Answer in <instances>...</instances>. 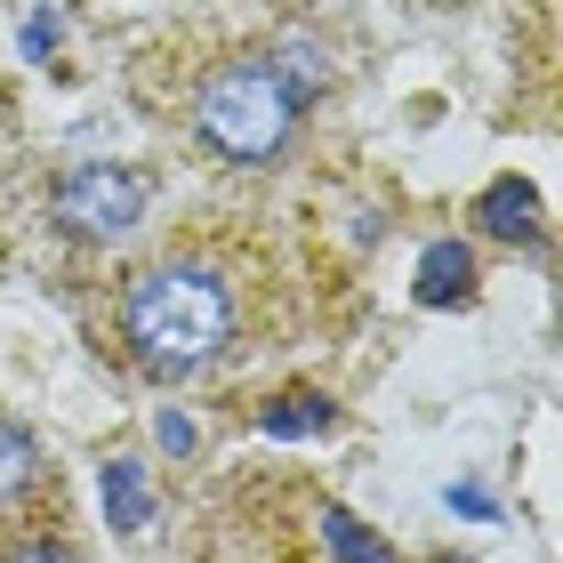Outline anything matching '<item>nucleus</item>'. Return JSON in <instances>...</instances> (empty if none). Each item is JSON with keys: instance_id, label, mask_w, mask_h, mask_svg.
Masks as SVG:
<instances>
[{"instance_id": "obj_4", "label": "nucleus", "mask_w": 563, "mask_h": 563, "mask_svg": "<svg viewBox=\"0 0 563 563\" xmlns=\"http://www.w3.org/2000/svg\"><path fill=\"white\" fill-rule=\"evenodd\" d=\"M467 290H475V258L459 242H434L427 258H419V298L427 306H459Z\"/></svg>"}, {"instance_id": "obj_6", "label": "nucleus", "mask_w": 563, "mask_h": 563, "mask_svg": "<svg viewBox=\"0 0 563 563\" xmlns=\"http://www.w3.org/2000/svg\"><path fill=\"white\" fill-rule=\"evenodd\" d=\"M531 210H540V194H531L523 177H507V186L483 194V225H492L499 242H531Z\"/></svg>"}, {"instance_id": "obj_5", "label": "nucleus", "mask_w": 563, "mask_h": 563, "mask_svg": "<svg viewBox=\"0 0 563 563\" xmlns=\"http://www.w3.org/2000/svg\"><path fill=\"white\" fill-rule=\"evenodd\" d=\"M106 516H113L121 531H145V523H153L145 467H130V459H113V467H106Z\"/></svg>"}, {"instance_id": "obj_3", "label": "nucleus", "mask_w": 563, "mask_h": 563, "mask_svg": "<svg viewBox=\"0 0 563 563\" xmlns=\"http://www.w3.org/2000/svg\"><path fill=\"white\" fill-rule=\"evenodd\" d=\"M145 218V177L137 169H113V162H89L57 186V225L81 242H121L130 225Z\"/></svg>"}, {"instance_id": "obj_8", "label": "nucleus", "mask_w": 563, "mask_h": 563, "mask_svg": "<svg viewBox=\"0 0 563 563\" xmlns=\"http://www.w3.org/2000/svg\"><path fill=\"white\" fill-rule=\"evenodd\" d=\"M322 540H330V555H339V563H395V548L378 540V531H363L346 507H322Z\"/></svg>"}, {"instance_id": "obj_9", "label": "nucleus", "mask_w": 563, "mask_h": 563, "mask_svg": "<svg viewBox=\"0 0 563 563\" xmlns=\"http://www.w3.org/2000/svg\"><path fill=\"white\" fill-rule=\"evenodd\" d=\"M330 427V402L322 395H282L266 411V434H322Z\"/></svg>"}, {"instance_id": "obj_10", "label": "nucleus", "mask_w": 563, "mask_h": 563, "mask_svg": "<svg viewBox=\"0 0 563 563\" xmlns=\"http://www.w3.org/2000/svg\"><path fill=\"white\" fill-rule=\"evenodd\" d=\"M451 507H459V516H492V492H475V483H459V492H451Z\"/></svg>"}, {"instance_id": "obj_1", "label": "nucleus", "mask_w": 563, "mask_h": 563, "mask_svg": "<svg viewBox=\"0 0 563 563\" xmlns=\"http://www.w3.org/2000/svg\"><path fill=\"white\" fill-rule=\"evenodd\" d=\"M234 339V298L210 266H162L130 290V346L153 378H194Z\"/></svg>"}, {"instance_id": "obj_7", "label": "nucleus", "mask_w": 563, "mask_h": 563, "mask_svg": "<svg viewBox=\"0 0 563 563\" xmlns=\"http://www.w3.org/2000/svg\"><path fill=\"white\" fill-rule=\"evenodd\" d=\"M33 483H41V451H33V434L0 419V507H9V499H24Z\"/></svg>"}, {"instance_id": "obj_12", "label": "nucleus", "mask_w": 563, "mask_h": 563, "mask_svg": "<svg viewBox=\"0 0 563 563\" xmlns=\"http://www.w3.org/2000/svg\"><path fill=\"white\" fill-rule=\"evenodd\" d=\"M9 563H73V555H57V548H16Z\"/></svg>"}, {"instance_id": "obj_11", "label": "nucleus", "mask_w": 563, "mask_h": 563, "mask_svg": "<svg viewBox=\"0 0 563 563\" xmlns=\"http://www.w3.org/2000/svg\"><path fill=\"white\" fill-rule=\"evenodd\" d=\"M162 451H194V427L186 419H162Z\"/></svg>"}, {"instance_id": "obj_2", "label": "nucleus", "mask_w": 563, "mask_h": 563, "mask_svg": "<svg viewBox=\"0 0 563 563\" xmlns=\"http://www.w3.org/2000/svg\"><path fill=\"white\" fill-rule=\"evenodd\" d=\"M194 130L218 162H274L298 130V97L282 89L274 65H225L201 81V106H194Z\"/></svg>"}]
</instances>
